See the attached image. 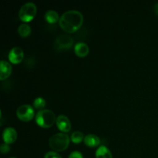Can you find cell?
I'll return each instance as SVG.
<instances>
[{"mask_svg": "<svg viewBox=\"0 0 158 158\" xmlns=\"http://www.w3.org/2000/svg\"><path fill=\"white\" fill-rule=\"evenodd\" d=\"M83 23V14L77 10H69L60 16V26L66 32H74L78 30Z\"/></svg>", "mask_w": 158, "mask_h": 158, "instance_id": "6da1fadb", "label": "cell"}, {"mask_svg": "<svg viewBox=\"0 0 158 158\" xmlns=\"http://www.w3.org/2000/svg\"><path fill=\"white\" fill-rule=\"evenodd\" d=\"M69 140L70 139L67 134L57 133L51 136L49 140V144L53 151H63L68 148Z\"/></svg>", "mask_w": 158, "mask_h": 158, "instance_id": "7a4b0ae2", "label": "cell"}, {"mask_svg": "<svg viewBox=\"0 0 158 158\" xmlns=\"http://www.w3.org/2000/svg\"><path fill=\"white\" fill-rule=\"evenodd\" d=\"M56 121L55 114L51 110L43 109L38 111L35 115V122L39 126L43 128H49L52 127Z\"/></svg>", "mask_w": 158, "mask_h": 158, "instance_id": "3957f363", "label": "cell"}, {"mask_svg": "<svg viewBox=\"0 0 158 158\" xmlns=\"http://www.w3.org/2000/svg\"><path fill=\"white\" fill-rule=\"evenodd\" d=\"M37 7L35 3L32 2H26L20 8L19 12V17L22 21L29 22L34 19V17L36 15Z\"/></svg>", "mask_w": 158, "mask_h": 158, "instance_id": "277c9868", "label": "cell"}, {"mask_svg": "<svg viewBox=\"0 0 158 158\" xmlns=\"http://www.w3.org/2000/svg\"><path fill=\"white\" fill-rule=\"evenodd\" d=\"M74 40L72 36L66 34H62L56 37L54 42V47L56 50H65L70 49L73 46Z\"/></svg>", "mask_w": 158, "mask_h": 158, "instance_id": "5b68a950", "label": "cell"}, {"mask_svg": "<svg viewBox=\"0 0 158 158\" xmlns=\"http://www.w3.org/2000/svg\"><path fill=\"white\" fill-rule=\"evenodd\" d=\"M16 115L19 119L23 121H29L35 115L34 109L31 105L23 104L19 106L16 110Z\"/></svg>", "mask_w": 158, "mask_h": 158, "instance_id": "8992f818", "label": "cell"}, {"mask_svg": "<svg viewBox=\"0 0 158 158\" xmlns=\"http://www.w3.org/2000/svg\"><path fill=\"white\" fill-rule=\"evenodd\" d=\"M23 59H24V52L22 48L15 46L9 51V60L11 63L17 64L21 63Z\"/></svg>", "mask_w": 158, "mask_h": 158, "instance_id": "52a82bcc", "label": "cell"}, {"mask_svg": "<svg viewBox=\"0 0 158 158\" xmlns=\"http://www.w3.org/2000/svg\"><path fill=\"white\" fill-rule=\"evenodd\" d=\"M56 123L57 127L63 132H69L71 130V123L69 119L65 115H59L56 117Z\"/></svg>", "mask_w": 158, "mask_h": 158, "instance_id": "ba28073f", "label": "cell"}, {"mask_svg": "<svg viewBox=\"0 0 158 158\" xmlns=\"http://www.w3.org/2000/svg\"><path fill=\"white\" fill-rule=\"evenodd\" d=\"M2 138L5 143H12L15 141L17 139V132L13 127L5 128L2 132Z\"/></svg>", "mask_w": 158, "mask_h": 158, "instance_id": "9c48e42d", "label": "cell"}, {"mask_svg": "<svg viewBox=\"0 0 158 158\" xmlns=\"http://www.w3.org/2000/svg\"><path fill=\"white\" fill-rule=\"evenodd\" d=\"M0 80H4L10 76L12 68L10 63L6 60H1L0 63Z\"/></svg>", "mask_w": 158, "mask_h": 158, "instance_id": "30bf717a", "label": "cell"}, {"mask_svg": "<svg viewBox=\"0 0 158 158\" xmlns=\"http://www.w3.org/2000/svg\"><path fill=\"white\" fill-rule=\"evenodd\" d=\"M74 52L78 56L84 57L89 53V46L83 42H79L74 46Z\"/></svg>", "mask_w": 158, "mask_h": 158, "instance_id": "8fae6325", "label": "cell"}, {"mask_svg": "<svg viewBox=\"0 0 158 158\" xmlns=\"http://www.w3.org/2000/svg\"><path fill=\"white\" fill-rule=\"evenodd\" d=\"M84 143L89 148H96L100 143V140L96 134H89L84 137Z\"/></svg>", "mask_w": 158, "mask_h": 158, "instance_id": "7c38bea8", "label": "cell"}, {"mask_svg": "<svg viewBox=\"0 0 158 158\" xmlns=\"http://www.w3.org/2000/svg\"><path fill=\"white\" fill-rule=\"evenodd\" d=\"M96 158H113V155L106 147L100 146L96 151Z\"/></svg>", "mask_w": 158, "mask_h": 158, "instance_id": "4fadbf2b", "label": "cell"}, {"mask_svg": "<svg viewBox=\"0 0 158 158\" xmlns=\"http://www.w3.org/2000/svg\"><path fill=\"white\" fill-rule=\"evenodd\" d=\"M45 19L49 23H55L58 20H60V16L56 11L55 10H48L46 11L44 15Z\"/></svg>", "mask_w": 158, "mask_h": 158, "instance_id": "5bb4252c", "label": "cell"}, {"mask_svg": "<svg viewBox=\"0 0 158 158\" xmlns=\"http://www.w3.org/2000/svg\"><path fill=\"white\" fill-rule=\"evenodd\" d=\"M18 32L20 36L27 37L31 34V27L29 24L22 23L18 27Z\"/></svg>", "mask_w": 158, "mask_h": 158, "instance_id": "9a60e30c", "label": "cell"}, {"mask_svg": "<svg viewBox=\"0 0 158 158\" xmlns=\"http://www.w3.org/2000/svg\"><path fill=\"white\" fill-rule=\"evenodd\" d=\"M84 137L85 136L83 135V133L79 131H74L70 136L71 140L75 143H80V142H82V140H84Z\"/></svg>", "mask_w": 158, "mask_h": 158, "instance_id": "2e32d148", "label": "cell"}, {"mask_svg": "<svg viewBox=\"0 0 158 158\" xmlns=\"http://www.w3.org/2000/svg\"><path fill=\"white\" fill-rule=\"evenodd\" d=\"M45 106H46V100L43 97H36L34 100L33 106L35 109H40L41 110V109L44 108Z\"/></svg>", "mask_w": 158, "mask_h": 158, "instance_id": "e0dca14e", "label": "cell"}, {"mask_svg": "<svg viewBox=\"0 0 158 158\" xmlns=\"http://www.w3.org/2000/svg\"><path fill=\"white\" fill-rule=\"evenodd\" d=\"M44 158H62V157L56 151H49L45 154Z\"/></svg>", "mask_w": 158, "mask_h": 158, "instance_id": "ac0fdd59", "label": "cell"}, {"mask_svg": "<svg viewBox=\"0 0 158 158\" xmlns=\"http://www.w3.org/2000/svg\"><path fill=\"white\" fill-rule=\"evenodd\" d=\"M0 151H1L2 154H7L10 151V147L8 143H2L1 147H0Z\"/></svg>", "mask_w": 158, "mask_h": 158, "instance_id": "d6986e66", "label": "cell"}, {"mask_svg": "<svg viewBox=\"0 0 158 158\" xmlns=\"http://www.w3.org/2000/svg\"><path fill=\"white\" fill-rule=\"evenodd\" d=\"M68 158H83V154L81 152L78 151H74L69 154V157Z\"/></svg>", "mask_w": 158, "mask_h": 158, "instance_id": "ffe728a7", "label": "cell"}, {"mask_svg": "<svg viewBox=\"0 0 158 158\" xmlns=\"http://www.w3.org/2000/svg\"><path fill=\"white\" fill-rule=\"evenodd\" d=\"M154 12H155V13L157 14V15H158V2L156 3V4L154 5Z\"/></svg>", "mask_w": 158, "mask_h": 158, "instance_id": "44dd1931", "label": "cell"}, {"mask_svg": "<svg viewBox=\"0 0 158 158\" xmlns=\"http://www.w3.org/2000/svg\"><path fill=\"white\" fill-rule=\"evenodd\" d=\"M10 158H16V157H10Z\"/></svg>", "mask_w": 158, "mask_h": 158, "instance_id": "7402d4cb", "label": "cell"}]
</instances>
